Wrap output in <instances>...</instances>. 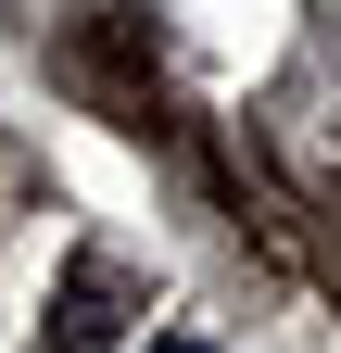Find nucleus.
I'll return each instance as SVG.
<instances>
[{"label": "nucleus", "mask_w": 341, "mask_h": 353, "mask_svg": "<svg viewBox=\"0 0 341 353\" xmlns=\"http://www.w3.org/2000/svg\"><path fill=\"white\" fill-rule=\"evenodd\" d=\"M152 353H202V341H152Z\"/></svg>", "instance_id": "f257e3e1"}]
</instances>
